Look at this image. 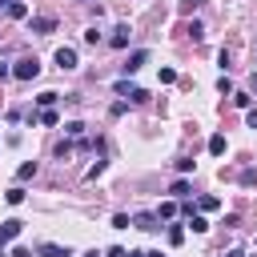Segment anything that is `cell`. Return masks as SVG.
I'll list each match as a JSON object with an SVG mask.
<instances>
[{"label":"cell","mask_w":257,"mask_h":257,"mask_svg":"<svg viewBox=\"0 0 257 257\" xmlns=\"http://www.w3.org/2000/svg\"><path fill=\"white\" fill-rule=\"evenodd\" d=\"M225 257H245V253H241V249H229V253H225Z\"/></svg>","instance_id":"27"},{"label":"cell","mask_w":257,"mask_h":257,"mask_svg":"<svg viewBox=\"0 0 257 257\" xmlns=\"http://www.w3.org/2000/svg\"><path fill=\"white\" fill-rule=\"evenodd\" d=\"M0 257H8V253H4V245H0Z\"/></svg>","instance_id":"31"},{"label":"cell","mask_w":257,"mask_h":257,"mask_svg":"<svg viewBox=\"0 0 257 257\" xmlns=\"http://www.w3.org/2000/svg\"><path fill=\"white\" fill-rule=\"evenodd\" d=\"M217 205H221V201H217V197H201V209H205V213H213V209H217Z\"/></svg>","instance_id":"21"},{"label":"cell","mask_w":257,"mask_h":257,"mask_svg":"<svg viewBox=\"0 0 257 257\" xmlns=\"http://www.w3.org/2000/svg\"><path fill=\"white\" fill-rule=\"evenodd\" d=\"M209 153H213V157H221V153H225V137H221V133H217V137H209Z\"/></svg>","instance_id":"11"},{"label":"cell","mask_w":257,"mask_h":257,"mask_svg":"<svg viewBox=\"0 0 257 257\" xmlns=\"http://www.w3.org/2000/svg\"><path fill=\"white\" fill-rule=\"evenodd\" d=\"M116 92H120V96H128L133 104H141V100H149V92H145V88H137V84H128V80H120V84H116Z\"/></svg>","instance_id":"2"},{"label":"cell","mask_w":257,"mask_h":257,"mask_svg":"<svg viewBox=\"0 0 257 257\" xmlns=\"http://www.w3.org/2000/svg\"><path fill=\"white\" fill-rule=\"evenodd\" d=\"M249 128H257V108H249Z\"/></svg>","instance_id":"25"},{"label":"cell","mask_w":257,"mask_h":257,"mask_svg":"<svg viewBox=\"0 0 257 257\" xmlns=\"http://www.w3.org/2000/svg\"><path fill=\"white\" fill-rule=\"evenodd\" d=\"M56 64L68 72V68H76V48H56Z\"/></svg>","instance_id":"6"},{"label":"cell","mask_w":257,"mask_h":257,"mask_svg":"<svg viewBox=\"0 0 257 257\" xmlns=\"http://www.w3.org/2000/svg\"><path fill=\"white\" fill-rule=\"evenodd\" d=\"M128 257H145V253H141V249H128Z\"/></svg>","instance_id":"28"},{"label":"cell","mask_w":257,"mask_h":257,"mask_svg":"<svg viewBox=\"0 0 257 257\" xmlns=\"http://www.w3.org/2000/svg\"><path fill=\"white\" fill-rule=\"evenodd\" d=\"M145 257H165V253H145Z\"/></svg>","instance_id":"30"},{"label":"cell","mask_w":257,"mask_h":257,"mask_svg":"<svg viewBox=\"0 0 257 257\" xmlns=\"http://www.w3.org/2000/svg\"><path fill=\"white\" fill-rule=\"evenodd\" d=\"M128 40H133L128 24H116V28H112V36H108V44H112V48H128Z\"/></svg>","instance_id":"4"},{"label":"cell","mask_w":257,"mask_h":257,"mask_svg":"<svg viewBox=\"0 0 257 257\" xmlns=\"http://www.w3.org/2000/svg\"><path fill=\"white\" fill-rule=\"evenodd\" d=\"M64 133H68V137H80V133H84V124H80V120H68V124H64Z\"/></svg>","instance_id":"19"},{"label":"cell","mask_w":257,"mask_h":257,"mask_svg":"<svg viewBox=\"0 0 257 257\" xmlns=\"http://www.w3.org/2000/svg\"><path fill=\"white\" fill-rule=\"evenodd\" d=\"M185 32H189V36H193V40H201V36H205V28H201V24H197V20H193V24H189V28H185Z\"/></svg>","instance_id":"20"},{"label":"cell","mask_w":257,"mask_h":257,"mask_svg":"<svg viewBox=\"0 0 257 257\" xmlns=\"http://www.w3.org/2000/svg\"><path fill=\"white\" fill-rule=\"evenodd\" d=\"M4 12H8L12 20H20V16H28V4H24V0H8V8H4Z\"/></svg>","instance_id":"9"},{"label":"cell","mask_w":257,"mask_h":257,"mask_svg":"<svg viewBox=\"0 0 257 257\" xmlns=\"http://www.w3.org/2000/svg\"><path fill=\"white\" fill-rule=\"evenodd\" d=\"M0 8H8V0H0Z\"/></svg>","instance_id":"32"},{"label":"cell","mask_w":257,"mask_h":257,"mask_svg":"<svg viewBox=\"0 0 257 257\" xmlns=\"http://www.w3.org/2000/svg\"><path fill=\"white\" fill-rule=\"evenodd\" d=\"M36 104H40V108H52V104H56V92H40Z\"/></svg>","instance_id":"14"},{"label":"cell","mask_w":257,"mask_h":257,"mask_svg":"<svg viewBox=\"0 0 257 257\" xmlns=\"http://www.w3.org/2000/svg\"><path fill=\"white\" fill-rule=\"evenodd\" d=\"M104 257H128V249H120V245H116V249H108Z\"/></svg>","instance_id":"23"},{"label":"cell","mask_w":257,"mask_h":257,"mask_svg":"<svg viewBox=\"0 0 257 257\" xmlns=\"http://www.w3.org/2000/svg\"><path fill=\"white\" fill-rule=\"evenodd\" d=\"M189 225H193V233H205V229H209V221H205V217H197V213L189 217Z\"/></svg>","instance_id":"17"},{"label":"cell","mask_w":257,"mask_h":257,"mask_svg":"<svg viewBox=\"0 0 257 257\" xmlns=\"http://www.w3.org/2000/svg\"><path fill=\"white\" fill-rule=\"evenodd\" d=\"M40 253H44V257H72V253L60 249V245H40Z\"/></svg>","instance_id":"12"},{"label":"cell","mask_w":257,"mask_h":257,"mask_svg":"<svg viewBox=\"0 0 257 257\" xmlns=\"http://www.w3.org/2000/svg\"><path fill=\"white\" fill-rule=\"evenodd\" d=\"M181 241H185V229L173 225V229H169V245H181Z\"/></svg>","instance_id":"18"},{"label":"cell","mask_w":257,"mask_h":257,"mask_svg":"<svg viewBox=\"0 0 257 257\" xmlns=\"http://www.w3.org/2000/svg\"><path fill=\"white\" fill-rule=\"evenodd\" d=\"M28 177H36V161H24L20 165V181H28Z\"/></svg>","instance_id":"15"},{"label":"cell","mask_w":257,"mask_h":257,"mask_svg":"<svg viewBox=\"0 0 257 257\" xmlns=\"http://www.w3.org/2000/svg\"><path fill=\"white\" fill-rule=\"evenodd\" d=\"M32 120H40V124H56L60 116H56L52 108H40V112H32Z\"/></svg>","instance_id":"10"},{"label":"cell","mask_w":257,"mask_h":257,"mask_svg":"<svg viewBox=\"0 0 257 257\" xmlns=\"http://www.w3.org/2000/svg\"><path fill=\"white\" fill-rule=\"evenodd\" d=\"M169 193H173V197H189V181H173Z\"/></svg>","instance_id":"16"},{"label":"cell","mask_w":257,"mask_h":257,"mask_svg":"<svg viewBox=\"0 0 257 257\" xmlns=\"http://www.w3.org/2000/svg\"><path fill=\"white\" fill-rule=\"evenodd\" d=\"M36 72H40V60H36V56H24V60H16V68H12V76H16V80H32Z\"/></svg>","instance_id":"1"},{"label":"cell","mask_w":257,"mask_h":257,"mask_svg":"<svg viewBox=\"0 0 257 257\" xmlns=\"http://www.w3.org/2000/svg\"><path fill=\"white\" fill-rule=\"evenodd\" d=\"M84 257H100V253H96V249H92V253H84Z\"/></svg>","instance_id":"29"},{"label":"cell","mask_w":257,"mask_h":257,"mask_svg":"<svg viewBox=\"0 0 257 257\" xmlns=\"http://www.w3.org/2000/svg\"><path fill=\"white\" fill-rule=\"evenodd\" d=\"M128 225H133V221H128L124 213H116V217H112V229H128Z\"/></svg>","instance_id":"22"},{"label":"cell","mask_w":257,"mask_h":257,"mask_svg":"<svg viewBox=\"0 0 257 257\" xmlns=\"http://www.w3.org/2000/svg\"><path fill=\"white\" fill-rule=\"evenodd\" d=\"M8 257H32V253H28V249H12Z\"/></svg>","instance_id":"26"},{"label":"cell","mask_w":257,"mask_h":257,"mask_svg":"<svg viewBox=\"0 0 257 257\" xmlns=\"http://www.w3.org/2000/svg\"><path fill=\"white\" fill-rule=\"evenodd\" d=\"M28 24H32V32H40V36H44V32H52V28H56V20H52V16H32V20H28Z\"/></svg>","instance_id":"8"},{"label":"cell","mask_w":257,"mask_h":257,"mask_svg":"<svg viewBox=\"0 0 257 257\" xmlns=\"http://www.w3.org/2000/svg\"><path fill=\"white\" fill-rule=\"evenodd\" d=\"M197 4H201V0H181V12H193Z\"/></svg>","instance_id":"24"},{"label":"cell","mask_w":257,"mask_h":257,"mask_svg":"<svg viewBox=\"0 0 257 257\" xmlns=\"http://www.w3.org/2000/svg\"><path fill=\"white\" fill-rule=\"evenodd\" d=\"M149 64V52L145 48H137V52H128V60H124V72H141Z\"/></svg>","instance_id":"5"},{"label":"cell","mask_w":257,"mask_h":257,"mask_svg":"<svg viewBox=\"0 0 257 257\" xmlns=\"http://www.w3.org/2000/svg\"><path fill=\"white\" fill-rule=\"evenodd\" d=\"M4 201H8V205H20V201H24V189H20V185H16V189H8V193H4Z\"/></svg>","instance_id":"13"},{"label":"cell","mask_w":257,"mask_h":257,"mask_svg":"<svg viewBox=\"0 0 257 257\" xmlns=\"http://www.w3.org/2000/svg\"><path fill=\"white\" fill-rule=\"evenodd\" d=\"M20 229H24V221H16V217L0 221V245H4V241H12V237H20Z\"/></svg>","instance_id":"3"},{"label":"cell","mask_w":257,"mask_h":257,"mask_svg":"<svg viewBox=\"0 0 257 257\" xmlns=\"http://www.w3.org/2000/svg\"><path fill=\"white\" fill-rule=\"evenodd\" d=\"M133 225H137V229H145V233L161 229V225H157V213H137V217H133Z\"/></svg>","instance_id":"7"}]
</instances>
